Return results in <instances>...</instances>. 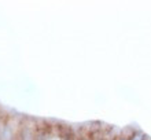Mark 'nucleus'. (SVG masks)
Masks as SVG:
<instances>
[{"label":"nucleus","instance_id":"39448f33","mask_svg":"<svg viewBox=\"0 0 151 140\" xmlns=\"http://www.w3.org/2000/svg\"><path fill=\"white\" fill-rule=\"evenodd\" d=\"M89 133H91L92 140H106V137H104V129L95 131V132H89Z\"/></svg>","mask_w":151,"mask_h":140},{"label":"nucleus","instance_id":"f257e3e1","mask_svg":"<svg viewBox=\"0 0 151 140\" xmlns=\"http://www.w3.org/2000/svg\"><path fill=\"white\" fill-rule=\"evenodd\" d=\"M22 117L6 116L1 126V140H18L19 139V125Z\"/></svg>","mask_w":151,"mask_h":140},{"label":"nucleus","instance_id":"20e7f679","mask_svg":"<svg viewBox=\"0 0 151 140\" xmlns=\"http://www.w3.org/2000/svg\"><path fill=\"white\" fill-rule=\"evenodd\" d=\"M78 140H92L91 133L87 128H80L78 129Z\"/></svg>","mask_w":151,"mask_h":140},{"label":"nucleus","instance_id":"f03ea898","mask_svg":"<svg viewBox=\"0 0 151 140\" xmlns=\"http://www.w3.org/2000/svg\"><path fill=\"white\" fill-rule=\"evenodd\" d=\"M37 120H32L29 117H22L19 125V139L18 140H36Z\"/></svg>","mask_w":151,"mask_h":140},{"label":"nucleus","instance_id":"7ed1b4c3","mask_svg":"<svg viewBox=\"0 0 151 140\" xmlns=\"http://www.w3.org/2000/svg\"><path fill=\"white\" fill-rule=\"evenodd\" d=\"M58 133H59V140H78V131L69 125L58 128Z\"/></svg>","mask_w":151,"mask_h":140},{"label":"nucleus","instance_id":"423d86ee","mask_svg":"<svg viewBox=\"0 0 151 140\" xmlns=\"http://www.w3.org/2000/svg\"><path fill=\"white\" fill-rule=\"evenodd\" d=\"M50 140H59V133H58V128H56V132H55V135L51 137Z\"/></svg>","mask_w":151,"mask_h":140}]
</instances>
